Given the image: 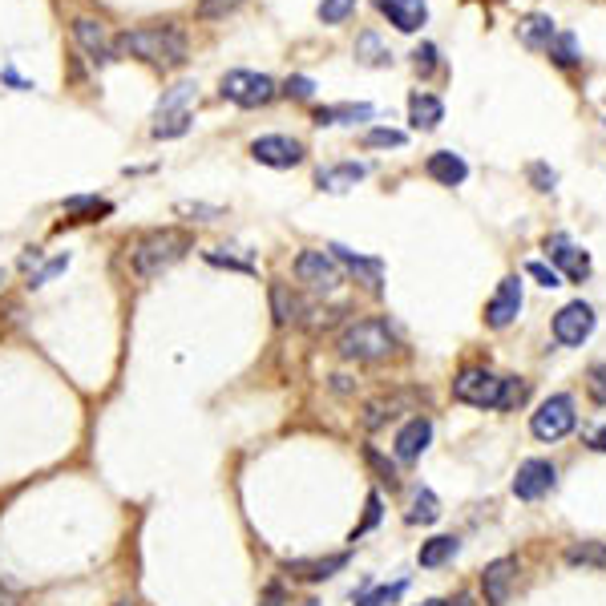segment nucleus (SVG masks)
Here are the masks:
<instances>
[{"mask_svg":"<svg viewBox=\"0 0 606 606\" xmlns=\"http://www.w3.org/2000/svg\"><path fill=\"white\" fill-rule=\"evenodd\" d=\"M574 425H578V413H574V400H570L566 392L542 400L538 413L530 417V433H534L538 441H562V437L574 433Z\"/></svg>","mask_w":606,"mask_h":606,"instance_id":"39448f33","label":"nucleus"},{"mask_svg":"<svg viewBox=\"0 0 606 606\" xmlns=\"http://www.w3.org/2000/svg\"><path fill=\"white\" fill-rule=\"evenodd\" d=\"M110 45H114V57H134V61H146L154 69H178V65H186V37L178 29H166V25L118 33Z\"/></svg>","mask_w":606,"mask_h":606,"instance_id":"f257e3e1","label":"nucleus"},{"mask_svg":"<svg viewBox=\"0 0 606 606\" xmlns=\"http://www.w3.org/2000/svg\"><path fill=\"white\" fill-rule=\"evenodd\" d=\"M328 251H332V259H336V263H344L352 275H364V283H368L372 291H380V279H384V263H380V259H364V255L348 251L344 243H332Z\"/></svg>","mask_w":606,"mask_h":606,"instance_id":"412c9836","label":"nucleus"},{"mask_svg":"<svg viewBox=\"0 0 606 606\" xmlns=\"http://www.w3.org/2000/svg\"><path fill=\"white\" fill-rule=\"evenodd\" d=\"M376 522H380V493H372V497H368V514H364V522H360V526L352 530V542H356L360 534H368V530H372Z\"/></svg>","mask_w":606,"mask_h":606,"instance_id":"49530a36","label":"nucleus"},{"mask_svg":"<svg viewBox=\"0 0 606 606\" xmlns=\"http://www.w3.org/2000/svg\"><path fill=\"white\" fill-rule=\"evenodd\" d=\"M364 146L376 150V146H404V134L400 130H368L364 134Z\"/></svg>","mask_w":606,"mask_h":606,"instance_id":"a19ab883","label":"nucleus"},{"mask_svg":"<svg viewBox=\"0 0 606 606\" xmlns=\"http://www.w3.org/2000/svg\"><path fill=\"white\" fill-rule=\"evenodd\" d=\"M364 174H368V166H364V162H340V166L320 170V174H316V186H320V190H328V194H344V190H348V186H356Z\"/></svg>","mask_w":606,"mask_h":606,"instance_id":"4be33fe9","label":"nucleus"},{"mask_svg":"<svg viewBox=\"0 0 606 606\" xmlns=\"http://www.w3.org/2000/svg\"><path fill=\"white\" fill-rule=\"evenodd\" d=\"M550 57H554L558 65H574V61H578V41H574V33H554Z\"/></svg>","mask_w":606,"mask_h":606,"instance_id":"72a5a7b5","label":"nucleus"},{"mask_svg":"<svg viewBox=\"0 0 606 606\" xmlns=\"http://www.w3.org/2000/svg\"><path fill=\"white\" fill-rule=\"evenodd\" d=\"M202 259H207L211 267H227V271H255V263L251 259H235V255H227V247H219V251H207V255H202Z\"/></svg>","mask_w":606,"mask_h":606,"instance_id":"c9c22d12","label":"nucleus"},{"mask_svg":"<svg viewBox=\"0 0 606 606\" xmlns=\"http://www.w3.org/2000/svg\"><path fill=\"white\" fill-rule=\"evenodd\" d=\"M114 207L106 198H97V194H77V198H65V215L77 219V223H89L85 215H110Z\"/></svg>","mask_w":606,"mask_h":606,"instance_id":"c85d7f7f","label":"nucleus"},{"mask_svg":"<svg viewBox=\"0 0 606 606\" xmlns=\"http://www.w3.org/2000/svg\"><path fill=\"white\" fill-rule=\"evenodd\" d=\"M364 461H368V469L376 473V481L380 485H388V489H400V473H396V465L376 449V445H364Z\"/></svg>","mask_w":606,"mask_h":606,"instance_id":"7c9ffc66","label":"nucleus"},{"mask_svg":"<svg viewBox=\"0 0 606 606\" xmlns=\"http://www.w3.org/2000/svg\"><path fill=\"white\" fill-rule=\"evenodd\" d=\"M190 122H194V114L190 110H174V114H154V138L158 142H166V138H182L186 130H190Z\"/></svg>","mask_w":606,"mask_h":606,"instance_id":"cd10ccee","label":"nucleus"},{"mask_svg":"<svg viewBox=\"0 0 606 606\" xmlns=\"http://www.w3.org/2000/svg\"><path fill=\"white\" fill-rule=\"evenodd\" d=\"M586 441H590V449L606 453V429H586Z\"/></svg>","mask_w":606,"mask_h":606,"instance_id":"8fccbe9b","label":"nucleus"},{"mask_svg":"<svg viewBox=\"0 0 606 606\" xmlns=\"http://www.w3.org/2000/svg\"><path fill=\"white\" fill-rule=\"evenodd\" d=\"M522 312V279L518 275H505L493 291V299L485 303V324L489 328H510Z\"/></svg>","mask_w":606,"mask_h":606,"instance_id":"9b49d317","label":"nucleus"},{"mask_svg":"<svg viewBox=\"0 0 606 606\" xmlns=\"http://www.w3.org/2000/svg\"><path fill=\"white\" fill-rule=\"evenodd\" d=\"M413 69H417L421 77H429V73L437 69V45H421V49L413 53Z\"/></svg>","mask_w":606,"mask_h":606,"instance_id":"37998d69","label":"nucleus"},{"mask_svg":"<svg viewBox=\"0 0 606 606\" xmlns=\"http://www.w3.org/2000/svg\"><path fill=\"white\" fill-rule=\"evenodd\" d=\"M0 606H13V602H9V598H0Z\"/></svg>","mask_w":606,"mask_h":606,"instance_id":"6e6d98bb","label":"nucleus"},{"mask_svg":"<svg viewBox=\"0 0 606 606\" xmlns=\"http://www.w3.org/2000/svg\"><path fill=\"white\" fill-rule=\"evenodd\" d=\"M457 550H461V542H457V538H449V534H441V538H429V542H421V554H417V562H421L425 570H437V566H445L449 558H457Z\"/></svg>","mask_w":606,"mask_h":606,"instance_id":"a878e982","label":"nucleus"},{"mask_svg":"<svg viewBox=\"0 0 606 606\" xmlns=\"http://www.w3.org/2000/svg\"><path fill=\"white\" fill-rule=\"evenodd\" d=\"M65 267H69V255H57L53 263H45V267H41V271H37V275L29 279V287H45V283H49L53 275H61Z\"/></svg>","mask_w":606,"mask_h":606,"instance_id":"a18cd8bd","label":"nucleus"},{"mask_svg":"<svg viewBox=\"0 0 606 606\" xmlns=\"http://www.w3.org/2000/svg\"><path fill=\"white\" fill-rule=\"evenodd\" d=\"M429 441H433V421L429 417H413L409 425L396 433V457L400 461H421V453L429 449Z\"/></svg>","mask_w":606,"mask_h":606,"instance_id":"f3484780","label":"nucleus"},{"mask_svg":"<svg viewBox=\"0 0 606 606\" xmlns=\"http://www.w3.org/2000/svg\"><path fill=\"white\" fill-rule=\"evenodd\" d=\"M336 352L344 360H356V364H376V360L396 352V336H392V328L384 320H356V324H348L340 332Z\"/></svg>","mask_w":606,"mask_h":606,"instance_id":"7ed1b4c3","label":"nucleus"},{"mask_svg":"<svg viewBox=\"0 0 606 606\" xmlns=\"http://www.w3.org/2000/svg\"><path fill=\"white\" fill-rule=\"evenodd\" d=\"M73 37H77V45L89 53V61H97V65L114 61V45L106 41V29H101V21L77 17V21H73Z\"/></svg>","mask_w":606,"mask_h":606,"instance_id":"dca6fc26","label":"nucleus"},{"mask_svg":"<svg viewBox=\"0 0 606 606\" xmlns=\"http://www.w3.org/2000/svg\"><path fill=\"white\" fill-rule=\"evenodd\" d=\"M425 404V396L421 392H413V388H400V392H392V396H380V400H372V404H364V429L368 433H376V429H384L388 421H396L400 413H409V409H421Z\"/></svg>","mask_w":606,"mask_h":606,"instance_id":"1a4fd4ad","label":"nucleus"},{"mask_svg":"<svg viewBox=\"0 0 606 606\" xmlns=\"http://www.w3.org/2000/svg\"><path fill=\"white\" fill-rule=\"evenodd\" d=\"M453 396L473 409H501L505 396V376H493L489 368H461L453 380Z\"/></svg>","mask_w":606,"mask_h":606,"instance_id":"20e7f679","label":"nucleus"},{"mask_svg":"<svg viewBox=\"0 0 606 606\" xmlns=\"http://www.w3.org/2000/svg\"><path fill=\"white\" fill-rule=\"evenodd\" d=\"M546 255L554 259V271H558V275H566V279H574V283H582V279L590 275V255H586V251H578L566 235L546 239Z\"/></svg>","mask_w":606,"mask_h":606,"instance_id":"ddd939ff","label":"nucleus"},{"mask_svg":"<svg viewBox=\"0 0 606 606\" xmlns=\"http://www.w3.org/2000/svg\"><path fill=\"white\" fill-rule=\"evenodd\" d=\"M409 122H413V130H437V126L445 122V106H441V97H433V93L417 89V93L409 97Z\"/></svg>","mask_w":606,"mask_h":606,"instance_id":"aec40b11","label":"nucleus"},{"mask_svg":"<svg viewBox=\"0 0 606 606\" xmlns=\"http://www.w3.org/2000/svg\"><path fill=\"white\" fill-rule=\"evenodd\" d=\"M190 101H194V85L190 81H178L162 101H158V114H174V110H190Z\"/></svg>","mask_w":606,"mask_h":606,"instance_id":"473e14b6","label":"nucleus"},{"mask_svg":"<svg viewBox=\"0 0 606 606\" xmlns=\"http://www.w3.org/2000/svg\"><path fill=\"white\" fill-rule=\"evenodd\" d=\"M259 606H283V586H279V582H271V586H267V594H263V602H259Z\"/></svg>","mask_w":606,"mask_h":606,"instance_id":"09e8293b","label":"nucleus"},{"mask_svg":"<svg viewBox=\"0 0 606 606\" xmlns=\"http://www.w3.org/2000/svg\"><path fill=\"white\" fill-rule=\"evenodd\" d=\"M364 53H372V57H368V65H388V61H392V57L380 49V41H376L372 33H364V37L356 41V57H364Z\"/></svg>","mask_w":606,"mask_h":606,"instance_id":"58836bf2","label":"nucleus"},{"mask_svg":"<svg viewBox=\"0 0 606 606\" xmlns=\"http://www.w3.org/2000/svg\"><path fill=\"white\" fill-rule=\"evenodd\" d=\"M299 606H320V602H316V598H308V602H299Z\"/></svg>","mask_w":606,"mask_h":606,"instance_id":"603ef678","label":"nucleus"},{"mask_svg":"<svg viewBox=\"0 0 606 606\" xmlns=\"http://www.w3.org/2000/svg\"><path fill=\"white\" fill-rule=\"evenodd\" d=\"M590 332H594V308L582 299L566 303V308L554 316V340L566 344V348H582L590 340Z\"/></svg>","mask_w":606,"mask_h":606,"instance_id":"6e6552de","label":"nucleus"},{"mask_svg":"<svg viewBox=\"0 0 606 606\" xmlns=\"http://www.w3.org/2000/svg\"><path fill=\"white\" fill-rule=\"evenodd\" d=\"M421 606H441V602H437V598H429V602H421Z\"/></svg>","mask_w":606,"mask_h":606,"instance_id":"864d4df0","label":"nucleus"},{"mask_svg":"<svg viewBox=\"0 0 606 606\" xmlns=\"http://www.w3.org/2000/svg\"><path fill=\"white\" fill-rule=\"evenodd\" d=\"M352 9H356V0H324V5H320V21L324 25H340V21L352 17Z\"/></svg>","mask_w":606,"mask_h":606,"instance_id":"f704fd0d","label":"nucleus"},{"mask_svg":"<svg viewBox=\"0 0 606 606\" xmlns=\"http://www.w3.org/2000/svg\"><path fill=\"white\" fill-rule=\"evenodd\" d=\"M554 481H558V469H554L550 461H542V457H530V461H522V465H518L514 497H522V501H538V497H546V493L554 489Z\"/></svg>","mask_w":606,"mask_h":606,"instance_id":"f8f14e48","label":"nucleus"},{"mask_svg":"<svg viewBox=\"0 0 606 606\" xmlns=\"http://www.w3.org/2000/svg\"><path fill=\"white\" fill-rule=\"evenodd\" d=\"M114 606H134V602H130V598H122V602H114Z\"/></svg>","mask_w":606,"mask_h":606,"instance_id":"5fc2aeb1","label":"nucleus"},{"mask_svg":"<svg viewBox=\"0 0 606 606\" xmlns=\"http://www.w3.org/2000/svg\"><path fill=\"white\" fill-rule=\"evenodd\" d=\"M404 590H409V582H404V578H400V582H392V586H376V590H368V586H364V594H356V606H392Z\"/></svg>","mask_w":606,"mask_h":606,"instance_id":"2f4dec72","label":"nucleus"},{"mask_svg":"<svg viewBox=\"0 0 606 606\" xmlns=\"http://www.w3.org/2000/svg\"><path fill=\"white\" fill-rule=\"evenodd\" d=\"M295 279L308 283V287L320 291V295H328V291H336V287L344 283V271H340V263H336L328 251H299V259H295Z\"/></svg>","mask_w":606,"mask_h":606,"instance_id":"0eeeda50","label":"nucleus"},{"mask_svg":"<svg viewBox=\"0 0 606 606\" xmlns=\"http://www.w3.org/2000/svg\"><path fill=\"white\" fill-rule=\"evenodd\" d=\"M526 275H534L542 287H562V275L554 271V267H546V263H538V259H530L526 263Z\"/></svg>","mask_w":606,"mask_h":606,"instance_id":"79ce46f5","label":"nucleus"},{"mask_svg":"<svg viewBox=\"0 0 606 606\" xmlns=\"http://www.w3.org/2000/svg\"><path fill=\"white\" fill-rule=\"evenodd\" d=\"M425 174H429L433 182H441V186H461V182L469 178V166H465V158H461V154H453V150H437V154H429Z\"/></svg>","mask_w":606,"mask_h":606,"instance_id":"a211bd4d","label":"nucleus"},{"mask_svg":"<svg viewBox=\"0 0 606 606\" xmlns=\"http://www.w3.org/2000/svg\"><path fill=\"white\" fill-rule=\"evenodd\" d=\"M271 312L275 324H303V316H312V308L295 291H287V283H271Z\"/></svg>","mask_w":606,"mask_h":606,"instance_id":"6ab92c4d","label":"nucleus"},{"mask_svg":"<svg viewBox=\"0 0 606 606\" xmlns=\"http://www.w3.org/2000/svg\"><path fill=\"white\" fill-rule=\"evenodd\" d=\"M437 518H441V501H437V493L429 485H421L417 497H413V510L404 514V522H409V526H433Z\"/></svg>","mask_w":606,"mask_h":606,"instance_id":"bb28decb","label":"nucleus"},{"mask_svg":"<svg viewBox=\"0 0 606 606\" xmlns=\"http://www.w3.org/2000/svg\"><path fill=\"white\" fill-rule=\"evenodd\" d=\"M239 5H243V0H198V17L202 21H219V17L235 13Z\"/></svg>","mask_w":606,"mask_h":606,"instance_id":"e433bc0d","label":"nucleus"},{"mask_svg":"<svg viewBox=\"0 0 606 606\" xmlns=\"http://www.w3.org/2000/svg\"><path fill=\"white\" fill-rule=\"evenodd\" d=\"M219 93L227 101H235V106L243 110H255V106H267V101L279 93L275 81L267 73H251V69H231L223 81H219Z\"/></svg>","mask_w":606,"mask_h":606,"instance_id":"423d86ee","label":"nucleus"},{"mask_svg":"<svg viewBox=\"0 0 606 606\" xmlns=\"http://www.w3.org/2000/svg\"><path fill=\"white\" fill-rule=\"evenodd\" d=\"M586 392H590L594 404H606V364H594L586 372Z\"/></svg>","mask_w":606,"mask_h":606,"instance_id":"4c0bfd02","label":"nucleus"},{"mask_svg":"<svg viewBox=\"0 0 606 606\" xmlns=\"http://www.w3.org/2000/svg\"><path fill=\"white\" fill-rule=\"evenodd\" d=\"M283 93H287V97H295V101H308V97L316 93V81L295 73V77H287V81H283Z\"/></svg>","mask_w":606,"mask_h":606,"instance_id":"ea45409f","label":"nucleus"},{"mask_svg":"<svg viewBox=\"0 0 606 606\" xmlns=\"http://www.w3.org/2000/svg\"><path fill=\"white\" fill-rule=\"evenodd\" d=\"M194 247V235L182 231V227H162V231H150L134 243L130 251V263H134V275L138 279H154L162 275L166 267H174L178 259H186V251Z\"/></svg>","mask_w":606,"mask_h":606,"instance_id":"f03ea898","label":"nucleus"},{"mask_svg":"<svg viewBox=\"0 0 606 606\" xmlns=\"http://www.w3.org/2000/svg\"><path fill=\"white\" fill-rule=\"evenodd\" d=\"M178 215H207V219H219L223 211H219V207H202V202H194V207H190V202H182Z\"/></svg>","mask_w":606,"mask_h":606,"instance_id":"de8ad7c7","label":"nucleus"},{"mask_svg":"<svg viewBox=\"0 0 606 606\" xmlns=\"http://www.w3.org/2000/svg\"><path fill=\"white\" fill-rule=\"evenodd\" d=\"M344 566H348V554H332V558H316V562H287L283 570L291 578H303V582H324Z\"/></svg>","mask_w":606,"mask_h":606,"instance_id":"b1692460","label":"nucleus"},{"mask_svg":"<svg viewBox=\"0 0 606 606\" xmlns=\"http://www.w3.org/2000/svg\"><path fill=\"white\" fill-rule=\"evenodd\" d=\"M251 158L259 166H271V170H291L303 162V142H295L287 134H263L251 142Z\"/></svg>","mask_w":606,"mask_h":606,"instance_id":"9d476101","label":"nucleus"},{"mask_svg":"<svg viewBox=\"0 0 606 606\" xmlns=\"http://www.w3.org/2000/svg\"><path fill=\"white\" fill-rule=\"evenodd\" d=\"M376 110L368 106V101H348V106H320L316 110V126H356V122H368Z\"/></svg>","mask_w":606,"mask_h":606,"instance_id":"393cba45","label":"nucleus"},{"mask_svg":"<svg viewBox=\"0 0 606 606\" xmlns=\"http://www.w3.org/2000/svg\"><path fill=\"white\" fill-rule=\"evenodd\" d=\"M554 17H546V13H530V17H522L518 21V41L526 45V49H550V41H554Z\"/></svg>","mask_w":606,"mask_h":606,"instance_id":"5701e85b","label":"nucleus"},{"mask_svg":"<svg viewBox=\"0 0 606 606\" xmlns=\"http://www.w3.org/2000/svg\"><path fill=\"white\" fill-rule=\"evenodd\" d=\"M372 5L388 17V25H396L400 33H417L429 21L425 0H372Z\"/></svg>","mask_w":606,"mask_h":606,"instance_id":"2eb2a0df","label":"nucleus"},{"mask_svg":"<svg viewBox=\"0 0 606 606\" xmlns=\"http://www.w3.org/2000/svg\"><path fill=\"white\" fill-rule=\"evenodd\" d=\"M530 182H534V190H542V194H546V190H554L558 174H554L546 162H534V166H530Z\"/></svg>","mask_w":606,"mask_h":606,"instance_id":"c03bdc74","label":"nucleus"},{"mask_svg":"<svg viewBox=\"0 0 606 606\" xmlns=\"http://www.w3.org/2000/svg\"><path fill=\"white\" fill-rule=\"evenodd\" d=\"M514 570H518V562H514V558H497V562H489V566H485V574H481L485 606H505V602H510Z\"/></svg>","mask_w":606,"mask_h":606,"instance_id":"4468645a","label":"nucleus"},{"mask_svg":"<svg viewBox=\"0 0 606 606\" xmlns=\"http://www.w3.org/2000/svg\"><path fill=\"white\" fill-rule=\"evenodd\" d=\"M457 606H469V594H457Z\"/></svg>","mask_w":606,"mask_h":606,"instance_id":"3c124183","label":"nucleus"},{"mask_svg":"<svg viewBox=\"0 0 606 606\" xmlns=\"http://www.w3.org/2000/svg\"><path fill=\"white\" fill-rule=\"evenodd\" d=\"M566 562H570V566L606 570V542H574V546L566 550Z\"/></svg>","mask_w":606,"mask_h":606,"instance_id":"c756f323","label":"nucleus"}]
</instances>
